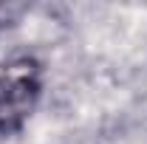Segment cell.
I'll use <instances>...</instances> for the list:
<instances>
[{
	"label": "cell",
	"instance_id": "obj_1",
	"mask_svg": "<svg viewBox=\"0 0 147 144\" xmlns=\"http://www.w3.org/2000/svg\"><path fill=\"white\" fill-rule=\"evenodd\" d=\"M45 71L31 54H17L0 65V136H14L28 124L42 99Z\"/></svg>",
	"mask_w": 147,
	"mask_h": 144
},
{
	"label": "cell",
	"instance_id": "obj_2",
	"mask_svg": "<svg viewBox=\"0 0 147 144\" xmlns=\"http://www.w3.org/2000/svg\"><path fill=\"white\" fill-rule=\"evenodd\" d=\"M28 9H31L28 3H11V0L0 3V34L9 31V28H14L20 20L28 14Z\"/></svg>",
	"mask_w": 147,
	"mask_h": 144
}]
</instances>
